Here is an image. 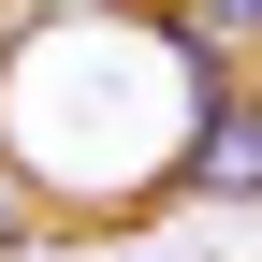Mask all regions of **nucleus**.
<instances>
[{
  "mask_svg": "<svg viewBox=\"0 0 262 262\" xmlns=\"http://www.w3.org/2000/svg\"><path fill=\"white\" fill-rule=\"evenodd\" d=\"M189 117H204V131L175 146V189H204V204H248V189H262V102H248L233 73H204V102H189Z\"/></svg>",
  "mask_w": 262,
  "mask_h": 262,
  "instance_id": "nucleus-1",
  "label": "nucleus"
},
{
  "mask_svg": "<svg viewBox=\"0 0 262 262\" xmlns=\"http://www.w3.org/2000/svg\"><path fill=\"white\" fill-rule=\"evenodd\" d=\"M175 44H189V58H233V44H262V0H175Z\"/></svg>",
  "mask_w": 262,
  "mask_h": 262,
  "instance_id": "nucleus-2",
  "label": "nucleus"
},
{
  "mask_svg": "<svg viewBox=\"0 0 262 262\" xmlns=\"http://www.w3.org/2000/svg\"><path fill=\"white\" fill-rule=\"evenodd\" d=\"M0 248H29V204H15V175H0Z\"/></svg>",
  "mask_w": 262,
  "mask_h": 262,
  "instance_id": "nucleus-3",
  "label": "nucleus"
}]
</instances>
